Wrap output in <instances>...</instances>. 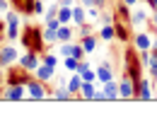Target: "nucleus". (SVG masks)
<instances>
[{
	"label": "nucleus",
	"mask_w": 157,
	"mask_h": 140,
	"mask_svg": "<svg viewBox=\"0 0 157 140\" xmlns=\"http://www.w3.org/2000/svg\"><path fill=\"white\" fill-rule=\"evenodd\" d=\"M5 20H7V36H10V39H17V36H20V17L7 10V12H5Z\"/></svg>",
	"instance_id": "39448f33"
},
{
	"label": "nucleus",
	"mask_w": 157,
	"mask_h": 140,
	"mask_svg": "<svg viewBox=\"0 0 157 140\" xmlns=\"http://www.w3.org/2000/svg\"><path fill=\"white\" fill-rule=\"evenodd\" d=\"M20 65L24 68V70H36V68H39V53H36V51L22 53L20 56Z\"/></svg>",
	"instance_id": "20e7f679"
},
{
	"label": "nucleus",
	"mask_w": 157,
	"mask_h": 140,
	"mask_svg": "<svg viewBox=\"0 0 157 140\" xmlns=\"http://www.w3.org/2000/svg\"><path fill=\"white\" fill-rule=\"evenodd\" d=\"M99 22H101V24H114V17H111L109 12H101V15H99Z\"/></svg>",
	"instance_id": "c85d7f7f"
},
{
	"label": "nucleus",
	"mask_w": 157,
	"mask_h": 140,
	"mask_svg": "<svg viewBox=\"0 0 157 140\" xmlns=\"http://www.w3.org/2000/svg\"><path fill=\"white\" fill-rule=\"evenodd\" d=\"M104 94L109 97V99H121V94H118V82H114V80H109V82H104Z\"/></svg>",
	"instance_id": "ddd939ff"
},
{
	"label": "nucleus",
	"mask_w": 157,
	"mask_h": 140,
	"mask_svg": "<svg viewBox=\"0 0 157 140\" xmlns=\"http://www.w3.org/2000/svg\"><path fill=\"white\" fill-rule=\"evenodd\" d=\"M150 75H152V80L157 82V65H152V68H150Z\"/></svg>",
	"instance_id": "c9c22d12"
},
{
	"label": "nucleus",
	"mask_w": 157,
	"mask_h": 140,
	"mask_svg": "<svg viewBox=\"0 0 157 140\" xmlns=\"http://www.w3.org/2000/svg\"><path fill=\"white\" fill-rule=\"evenodd\" d=\"M53 70H56L53 65H46V63H44V65H39L34 73H36V78H39L41 82H46V80H51V78H53Z\"/></svg>",
	"instance_id": "9b49d317"
},
{
	"label": "nucleus",
	"mask_w": 157,
	"mask_h": 140,
	"mask_svg": "<svg viewBox=\"0 0 157 140\" xmlns=\"http://www.w3.org/2000/svg\"><path fill=\"white\" fill-rule=\"evenodd\" d=\"M22 44L24 46H29L32 51H36V53H41L44 51V32H41L39 27H24V34H22Z\"/></svg>",
	"instance_id": "f257e3e1"
},
{
	"label": "nucleus",
	"mask_w": 157,
	"mask_h": 140,
	"mask_svg": "<svg viewBox=\"0 0 157 140\" xmlns=\"http://www.w3.org/2000/svg\"><path fill=\"white\" fill-rule=\"evenodd\" d=\"M15 60H17L15 46H2V48H0V65H10V63H15Z\"/></svg>",
	"instance_id": "0eeeda50"
},
{
	"label": "nucleus",
	"mask_w": 157,
	"mask_h": 140,
	"mask_svg": "<svg viewBox=\"0 0 157 140\" xmlns=\"http://www.w3.org/2000/svg\"><path fill=\"white\" fill-rule=\"evenodd\" d=\"M80 44H82V48H85L87 53H92V51L97 48V36H90V34H87V36H82Z\"/></svg>",
	"instance_id": "f3484780"
},
{
	"label": "nucleus",
	"mask_w": 157,
	"mask_h": 140,
	"mask_svg": "<svg viewBox=\"0 0 157 140\" xmlns=\"http://www.w3.org/2000/svg\"><path fill=\"white\" fill-rule=\"evenodd\" d=\"M78 65H80V60L73 58V56H65V58H63V68H65V70H73V73H75Z\"/></svg>",
	"instance_id": "412c9836"
},
{
	"label": "nucleus",
	"mask_w": 157,
	"mask_h": 140,
	"mask_svg": "<svg viewBox=\"0 0 157 140\" xmlns=\"http://www.w3.org/2000/svg\"><path fill=\"white\" fill-rule=\"evenodd\" d=\"M44 41H58V29H44Z\"/></svg>",
	"instance_id": "a878e982"
},
{
	"label": "nucleus",
	"mask_w": 157,
	"mask_h": 140,
	"mask_svg": "<svg viewBox=\"0 0 157 140\" xmlns=\"http://www.w3.org/2000/svg\"><path fill=\"white\" fill-rule=\"evenodd\" d=\"M27 89H29L32 99H46V87H44V82H41L39 78L27 82Z\"/></svg>",
	"instance_id": "423d86ee"
},
{
	"label": "nucleus",
	"mask_w": 157,
	"mask_h": 140,
	"mask_svg": "<svg viewBox=\"0 0 157 140\" xmlns=\"http://www.w3.org/2000/svg\"><path fill=\"white\" fill-rule=\"evenodd\" d=\"M53 97H56L58 101H68V99H73V94L68 92V87H58V89L53 92Z\"/></svg>",
	"instance_id": "4be33fe9"
},
{
	"label": "nucleus",
	"mask_w": 157,
	"mask_h": 140,
	"mask_svg": "<svg viewBox=\"0 0 157 140\" xmlns=\"http://www.w3.org/2000/svg\"><path fill=\"white\" fill-rule=\"evenodd\" d=\"M140 68H143V65H140V60L136 58V51L128 48V51H126V73L133 78V82H140Z\"/></svg>",
	"instance_id": "f03ea898"
},
{
	"label": "nucleus",
	"mask_w": 157,
	"mask_h": 140,
	"mask_svg": "<svg viewBox=\"0 0 157 140\" xmlns=\"http://www.w3.org/2000/svg\"><path fill=\"white\" fill-rule=\"evenodd\" d=\"M152 22H155V24H157V10H155V12H152Z\"/></svg>",
	"instance_id": "a19ab883"
},
{
	"label": "nucleus",
	"mask_w": 157,
	"mask_h": 140,
	"mask_svg": "<svg viewBox=\"0 0 157 140\" xmlns=\"http://www.w3.org/2000/svg\"><path fill=\"white\" fill-rule=\"evenodd\" d=\"M145 20H147V12H143V10H138V12L131 15V22H133V24H143Z\"/></svg>",
	"instance_id": "393cba45"
},
{
	"label": "nucleus",
	"mask_w": 157,
	"mask_h": 140,
	"mask_svg": "<svg viewBox=\"0 0 157 140\" xmlns=\"http://www.w3.org/2000/svg\"><path fill=\"white\" fill-rule=\"evenodd\" d=\"M85 20H87V12H85L82 7H75V5H73V22L80 27V24H85Z\"/></svg>",
	"instance_id": "6ab92c4d"
},
{
	"label": "nucleus",
	"mask_w": 157,
	"mask_h": 140,
	"mask_svg": "<svg viewBox=\"0 0 157 140\" xmlns=\"http://www.w3.org/2000/svg\"><path fill=\"white\" fill-rule=\"evenodd\" d=\"M121 2H126V5H136L138 0H121Z\"/></svg>",
	"instance_id": "ea45409f"
},
{
	"label": "nucleus",
	"mask_w": 157,
	"mask_h": 140,
	"mask_svg": "<svg viewBox=\"0 0 157 140\" xmlns=\"http://www.w3.org/2000/svg\"><path fill=\"white\" fill-rule=\"evenodd\" d=\"M65 87H68V92H70V94H78L80 89H82V75L75 73V75L70 78V82H65Z\"/></svg>",
	"instance_id": "4468645a"
},
{
	"label": "nucleus",
	"mask_w": 157,
	"mask_h": 140,
	"mask_svg": "<svg viewBox=\"0 0 157 140\" xmlns=\"http://www.w3.org/2000/svg\"><path fill=\"white\" fill-rule=\"evenodd\" d=\"M73 39V29L68 27V24H60L58 27V44H65V41Z\"/></svg>",
	"instance_id": "dca6fc26"
},
{
	"label": "nucleus",
	"mask_w": 157,
	"mask_h": 140,
	"mask_svg": "<svg viewBox=\"0 0 157 140\" xmlns=\"http://www.w3.org/2000/svg\"><path fill=\"white\" fill-rule=\"evenodd\" d=\"M34 15H44V2L41 0H34Z\"/></svg>",
	"instance_id": "2f4dec72"
},
{
	"label": "nucleus",
	"mask_w": 157,
	"mask_h": 140,
	"mask_svg": "<svg viewBox=\"0 0 157 140\" xmlns=\"http://www.w3.org/2000/svg\"><path fill=\"white\" fill-rule=\"evenodd\" d=\"M97 80L104 85V82L114 80V70H111V63H104L101 68H97Z\"/></svg>",
	"instance_id": "1a4fd4ad"
},
{
	"label": "nucleus",
	"mask_w": 157,
	"mask_h": 140,
	"mask_svg": "<svg viewBox=\"0 0 157 140\" xmlns=\"http://www.w3.org/2000/svg\"><path fill=\"white\" fill-rule=\"evenodd\" d=\"M118 94H121V99H133V97H136V82H133V78H131L128 73L121 78V85H118Z\"/></svg>",
	"instance_id": "7ed1b4c3"
},
{
	"label": "nucleus",
	"mask_w": 157,
	"mask_h": 140,
	"mask_svg": "<svg viewBox=\"0 0 157 140\" xmlns=\"http://www.w3.org/2000/svg\"><path fill=\"white\" fill-rule=\"evenodd\" d=\"M147 5H150L152 10H157V0H147Z\"/></svg>",
	"instance_id": "4c0bfd02"
},
{
	"label": "nucleus",
	"mask_w": 157,
	"mask_h": 140,
	"mask_svg": "<svg viewBox=\"0 0 157 140\" xmlns=\"http://www.w3.org/2000/svg\"><path fill=\"white\" fill-rule=\"evenodd\" d=\"M101 39H104V41H111V39H116L114 24H101Z\"/></svg>",
	"instance_id": "aec40b11"
},
{
	"label": "nucleus",
	"mask_w": 157,
	"mask_h": 140,
	"mask_svg": "<svg viewBox=\"0 0 157 140\" xmlns=\"http://www.w3.org/2000/svg\"><path fill=\"white\" fill-rule=\"evenodd\" d=\"M7 7H10L7 0H0V12H7Z\"/></svg>",
	"instance_id": "f704fd0d"
},
{
	"label": "nucleus",
	"mask_w": 157,
	"mask_h": 140,
	"mask_svg": "<svg viewBox=\"0 0 157 140\" xmlns=\"http://www.w3.org/2000/svg\"><path fill=\"white\" fill-rule=\"evenodd\" d=\"M44 63H46V65H53V68H56L58 58H56V56H51V53H46V56H44Z\"/></svg>",
	"instance_id": "c756f323"
},
{
	"label": "nucleus",
	"mask_w": 157,
	"mask_h": 140,
	"mask_svg": "<svg viewBox=\"0 0 157 140\" xmlns=\"http://www.w3.org/2000/svg\"><path fill=\"white\" fill-rule=\"evenodd\" d=\"M104 2H106V0H94V5H97V7H104Z\"/></svg>",
	"instance_id": "58836bf2"
},
{
	"label": "nucleus",
	"mask_w": 157,
	"mask_h": 140,
	"mask_svg": "<svg viewBox=\"0 0 157 140\" xmlns=\"http://www.w3.org/2000/svg\"><path fill=\"white\" fill-rule=\"evenodd\" d=\"M60 5H63V7H73V5H75V0H60Z\"/></svg>",
	"instance_id": "72a5a7b5"
},
{
	"label": "nucleus",
	"mask_w": 157,
	"mask_h": 140,
	"mask_svg": "<svg viewBox=\"0 0 157 140\" xmlns=\"http://www.w3.org/2000/svg\"><path fill=\"white\" fill-rule=\"evenodd\" d=\"M24 97V85H10V89L5 92V99L15 101V99H22Z\"/></svg>",
	"instance_id": "f8f14e48"
},
{
	"label": "nucleus",
	"mask_w": 157,
	"mask_h": 140,
	"mask_svg": "<svg viewBox=\"0 0 157 140\" xmlns=\"http://www.w3.org/2000/svg\"><path fill=\"white\" fill-rule=\"evenodd\" d=\"M78 32H80V36H87V34H90V27H87V24H80Z\"/></svg>",
	"instance_id": "473e14b6"
},
{
	"label": "nucleus",
	"mask_w": 157,
	"mask_h": 140,
	"mask_svg": "<svg viewBox=\"0 0 157 140\" xmlns=\"http://www.w3.org/2000/svg\"><path fill=\"white\" fill-rule=\"evenodd\" d=\"M58 20H60V24H68V22H73V7H63V5H60Z\"/></svg>",
	"instance_id": "a211bd4d"
},
{
	"label": "nucleus",
	"mask_w": 157,
	"mask_h": 140,
	"mask_svg": "<svg viewBox=\"0 0 157 140\" xmlns=\"http://www.w3.org/2000/svg\"><path fill=\"white\" fill-rule=\"evenodd\" d=\"M114 32H116V39L121 41L128 39V32H126V27H121V22H114Z\"/></svg>",
	"instance_id": "5701e85b"
},
{
	"label": "nucleus",
	"mask_w": 157,
	"mask_h": 140,
	"mask_svg": "<svg viewBox=\"0 0 157 140\" xmlns=\"http://www.w3.org/2000/svg\"><path fill=\"white\" fill-rule=\"evenodd\" d=\"M58 10H60V5H48V10L44 12V22H46V20H53V17H58Z\"/></svg>",
	"instance_id": "b1692460"
},
{
	"label": "nucleus",
	"mask_w": 157,
	"mask_h": 140,
	"mask_svg": "<svg viewBox=\"0 0 157 140\" xmlns=\"http://www.w3.org/2000/svg\"><path fill=\"white\" fill-rule=\"evenodd\" d=\"M82 5H85V7H97V5H94V0H82Z\"/></svg>",
	"instance_id": "e433bc0d"
},
{
	"label": "nucleus",
	"mask_w": 157,
	"mask_h": 140,
	"mask_svg": "<svg viewBox=\"0 0 157 140\" xmlns=\"http://www.w3.org/2000/svg\"><path fill=\"white\" fill-rule=\"evenodd\" d=\"M80 92H82V97H85V99H92V97H94V92H97V87H94V82L82 80V89H80Z\"/></svg>",
	"instance_id": "2eb2a0df"
},
{
	"label": "nucleus",
	"mask_w": 157,
	"mask_h": 140,
	"mask_svg": "<svg viewBox=\"0 0 157 140\" xmlns=\"http://www.w3.org/2000/svg\"><path fill=\"white\" fill-rule=\"evenodd\" d=\"M136 48L138 51H150V48H152V39H150L145 32H140L136 36Z\"/></svg>",
	"instance_id": "9d476101"
},
{
	"label": "nucleus",
	"mask_w": 157,
	"mask_h": 140,
	"mask_svg": "<svg viewBox=\"0 0 157 140\" xmlns=\"http://www.w3.org/2000/svg\"><path fill=\"white\" fill-rule=\"evenodd\" d=\"M60 56H63V58H65V56H73V44H70V41L60 44Z\"/></svg>",
	"instance_id": "cd10ccee"
},
{
	"label": "nucleus",
	"mask_w": 157,
	"mask_h": 140,
	"mask_svg": "<svg viewBox=\"0 0 157 140\" xmlns=\"http://www.w3.org/2000/svg\"><path fill=\"white\" fill-rule=\"evenodd\" d=\"M92 99H94V101H106V99H109V97H106V94H104V89H97V92H94V97H92Z\"/></svg>",
	"instance_id": "7c9ffc66"
},
{
	"label": "nucleus",
	"mask_w": 157,
	"mask_h": 140,
	"mask_svg": "<svg viewBox=\"0 0 157 140\" xmlns=\"http://www.w3.org/2000/svg\"><path fill=\"white\" fill-rule=\"evenodd\" d=\"M136 97L138 99H150L152 92H150V82L145 78H140V82H136Z\"/></svg>",
	"instance_id": "6e6552de"
},
{
	"label": "nucleus",
	"mask_w": 157,
	"mask_h": 140,
	"mask_svg": "<svg viewBox=\"0 0 157 140\" xmlns=\"http://www.w3.org/2000/svg\"><path fill=\"white\" fill-rule=\"evenodd\" d=\"M87 51L82 48V44H73V58H78V60H82V56H85Z\"/></svg>",
	"instance_id": "bb28decb"
}]
</instances>
